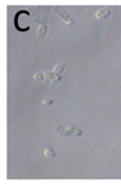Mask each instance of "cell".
Returning <instances> with one entry per match:
<instances>
[{
	"label": "cell",
	"mask_w": 121,
	"mask_h": 185,
	"mask_svg": "<svg viewBox=\"0 0 121 185\" xmlns=\"http://www.w3.org/2000/svg\"><path fill=\"white\" fill-rule=\"evenodd\" d=\"M45 123L49 126V127L54 128L57 131V133H59L61 136H66V137L79 136V137H81L84 135L83 129L75 127V126H68V127H65V126H62L59 122H57V120H45Z\"/></svg>",
	"instance_id": "cell-1"
},
{
	"label": "cell",
	"mask_w": 121,
	"mask_h": 185,
	"mask_svg": "<svg viewBox=\"0 0 121 185\" xmlns=\"http://www.w3.org/2000/svg\"><path fill=\"white\" fill-rule=\"evenodd\" d=\"M52 9L54 11V12L57 13V14L61 18L66 22V25H68V26H74V25H75V21H74L72 18H71V17L67 16V13H66L63 9H62V8H59V7H53Z\"/></svg>",
	"instance_id": "cell-2"
},
{
	"label": "cell",
	"mask_w": 121,
	"mask_h": 185,
	"mask_svg": "<svg viewBox=\"0 0 121 185\" xmlns=\"http://www.w3.org/2000/svg\"><path fill=\"white\" fill-rule=\"evenodd\" d=\"M112 16V11L108 7H103L99 11L95 13V18L97 20H110Z\"/></svg>",
	"instance_id": "cell-3"
},
{
	"label": "cell",
	"mask_w": 121,
	"mask_h": 185,
	"mask_svg": "<svg viewBox=\"0 0 121 185\" xmlns=\"http://www.w3.org/2000/svg\"><path fill=\"white\" fill-rule=\"evenodd\" d=\"M44 155L47 158H50V159H57V154H56L53 148H47L45 150H44Z\"/></svg>",
	"instance_id": "cell-4"
},
{
	"label": "cell",
	"mask_w": 121,
	"mask_h": 185,
	"mask_svg": "<svg viewBox=\"0 0 121 185\" xmlns=\"http://www.w3.org/2000/svg\"><path fill=\"white\" fill-rule=\"evenodd\" d=\"M47 25L45 24H44V22H41V24H40V26H39V33H38V37L39 38H44V37H45V35H47Z\"/></svg>",
	"instance_id": "cell-5"
},
{
	"label": "cell",
	"mask_w": 121,
	"mask_h": 185,
	"mask_svg": "<svg viewBox=\"0 0 121 185\" xmlns=\"http://www.w3.org/2000/svg\"><path fill=\"white\" fill-rule=\"evenodd\" d=\"M34 79L36 80V82H43V80L45 79V73H36L34 75Z\"/></svg>",
	"instance_id": "cell-6"
},
{
	"label": "cell",
	"mask_w": 121,
	"mask_h": 185,
	"mask_svg": "<svg viewBox=\"0 0 121 185\" xmlns=\"http://www.w3.org/2000/svg\"><path fill=\"white\" fill-rule=\"evenodd\" d=\"M44 105H47V106H53V105H54V101H53V100H44Z\"/></svg>",
	"instance_id": "cell-7"
}]
</instances>
